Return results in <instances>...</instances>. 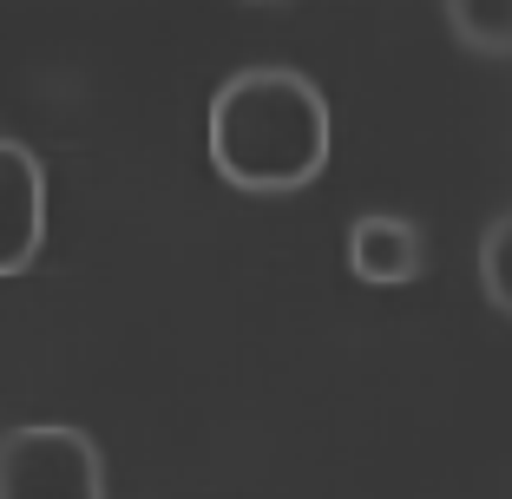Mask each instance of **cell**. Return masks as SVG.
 I'll return each mask as SVG.
<instances>
[{"label": "cell", "instance_id": "2", "mask_svg": "<svg viewBox=\"0 0 512 499\" xmlns=\"http://www.w3.org/2000/svg\"><path fill=\"white\" fill-rule=\"evenodd\" d=\"M0 499H106L99 440L73 421H27L0 434Z\"/></svg>", "mask_w": 512, "mask_h": 499}, {"label": "cell", "instance_id": "3", "mask_svg": "<svg viewBox=\"0 0 512 499\" xmlns=\"http://www.w3.org/2000/svg\"><path fill=\"white\" fill-rule=\"evenodd\" d=\"M46 243V171L20 138H0V276H20Z\"/></svg>", "mask_w": 512, "mask_h": 499}, {"label": "cell", "instance_id": "5", "mask_svg": "<svg viewBox=\"0 0 512 499\" xmlns=\"http://www.w3.org/2000/svg\"><path fill=\"white\" fill-rule=\"evenodd\" d=\"M447 33L480 60H512V0H440Z\"/></svg>", "mask_w": 512, "mask_h": 499}, {"label": "cell", "instance_id": "1", "mask_svg": "<svg viewBox=\"0 0 512 499\" xmlns=\"http://www.w3.org/2000/svg\"><path fill=\"white\" fill-rule=\"evenodd\" d=\"M211 165L237 191H302L329 171V99L302 66H237L211 92Z\"/></svg>", "mask_w": 512, "mask_h": 499}, {"label": "cell", "instance_id": "6", "mask_svg": "<svg viewBox=\"0 0 512 499\" xmlns=\"http://www.w3.org/2000/svg\"><path fill=\"white\" fill-rule=\"evenodd\" d=\"M480 283H486V296H493V309H506V316H512V217H499V224L486 230V243H480Z\"/></svg>", "mask_w": 512, "mask_h": 499}, {"label": "cell", "instance_id": "4", "mask_svg": "<svg viewBox=\"0 0 512 499\" xmlns=\"http://www.w3.org/2000/svg\"><path fill=\"white\" fill-rule=\"evenodd\" d=\"M421 263H427V237L407 217H394V211L355 217V230H348V270L362 276V283H375V289L414 283Z\"/></svg>", "mask_w": 512, "mask_h": 499}]
</instances>
